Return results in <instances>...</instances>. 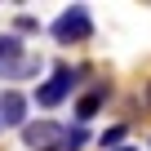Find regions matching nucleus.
Instances as JSON below:
<instances>
[{"mask_svg":"<svg viewBox=\"0 0 151 151\" xmlns=\"http://www.w3.org/2000/svg\"><path fill=\"white\" fill-rule=\"evenodd\" d=\"M53 40L58 45H80V40H89L93 36V18H89V5H71V9H62L58 18H53Z\"/></svg>","mask_w":151,"mask_h":151,"instance_id":"1","label":"nucleus"},{"mask_svg":"<svg viewBox=\"0 0 151 151\" xmlns=\"http://www.w3.org/2000/svg\"><path fill=\"white\" fill-rule=\"evenodd\" d=\"M142 102H147V107H151V80H147V93H142Z\"/></svg>","mask_w":151,"mask_h":151,"instance_id":"10","label":"nucleus"},{"mask_svg":"<svg viewBox=\"0 0 151 151\" xmlns=\"http://www.w3.org/2000/svg\"><path fill=\"white\" fill-rule=\"evenodd\" d=\"M27 58V45L14 36V31H5V36H0V80H5V71L14 67V62H22Z\"/></svg>","mask_w":151,"mask_h":151,"instance_id":"6","label":"nucleus"},{"mask_svg":"<svg viewBox=\"0 0 151 151\" xmlns=\"http://www.w3.org/2000/svg\"><path fill=\"white\" fill-rule=\"evenodd\" d=\"M80 76H85V67H67V62H58V67H53V76L36 89V102H40V107H58L76 85H80Z\"/></svg>","mask_w":151,"mask_h":151,"instance_id":"2","label":"nucleus"},{"mask_svg":"<svg viewBox=\"0 0 151 151\" xmlns=\"http://www.w3.org/2000/svg\"><path fill=\"white\" fill-rule=\"evenodd\" d=\"M107 98H111V85H107V80H93L80 98H76V124H89V120L102 111V102H107Z\"/></svg>","mask_w":151,"mask_h":151,"instance_id":"3","label":"nucleus"},{"mask_svg":"<svg viewBox=\"0 0 151 151\" xmlns=\"http://www.w3.org/2000/svg\"><path fill=\"white\" fill-rule=\"evenodd\" d=\"M58 124L53 120H36V124H22V142L31 147V151H53L58 147Z\"/></svg>","mask_w":151,"mask_h":151,"instance_id":"5","label":"nucleus"},{"mask_svg":"<svg viewBox=\"0 0 151 151\" xmlns=\"http://www.w3.org/2000/svg\"><path fill=\"white\" fill-rule=\"evenodd\" d=\"M116 151H138V147H129V142H124V147H116Z\"/></svg>","mask_w":151,"mask_h":151,"instance_id":"11","label":"nucleus"},{"mask_svg":"<svg viewBox=\"0 0 151 151\" xmlns=\"http://www.w3.org/2000/svg\"><path fill=\"white\" fill-rule=\"evenodd\" d=\"M31 31H40V22H36V18H27V14H22V18H18V22H14V36H31Z\"/></svg>","mask_w":151,"mask_h":151,"instance_id":"9","label":"nucleus"},{"mask_svg":"<svg viewBox=\"0 0 151 151\" xmlns=\"http://www.w3.org/2000/svg\"><path fill=\"white\" fill-rule=\"evenodd\" d=\"M0 124H9V129H22L27 124V93L0 89Z\"/></svg>","mask_w":151,"mask_h":151,"instance_id":"4","label":"nucleus"},{"mask_svg":"<svg viewBox=\"0 0 151 151\" xmlns=\"http://www.w3.org/2000/svg\"><path fill=\"white\" fill-rule=\"evenodd\" d=\"M98 147H102V151H116V147H124V124H111V129H102V133H98Z\"/></svg>","mask_w":151,"mask_h":151,"instance_id":"8","label":"nucleus"},{"mask_svg":"<svg viewBox=\"0 0 151 151\" xmlns=\"http://www.w3.org/2000/svg\"><path fill=\"white\" fill-rule=\"evenodd\" d=\"M85 142H89V129L76 124V129H62V133H58V147H53V151H80Z\"/></svg>","mask_w":151,"mask_h":151,"instance_id":"7","label":"nucleus"}]
</instances>
